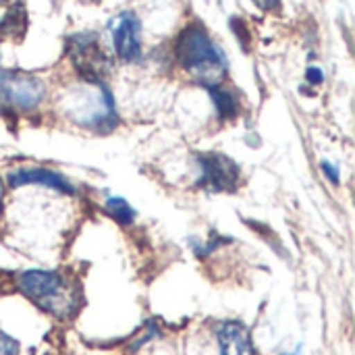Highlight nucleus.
<instances>
[{
    "label": "nucleus",
    "instance_id": "nucleus-4",
    "mask_svg": "<svg viewBox=\"0 0 355 355\" xmlns=\"http://www.w3.org/2000/svg\"><path fill=\"white\" fill-rule=\"evenodd\" d=\"M46 96L44 81L23 73L0 69V110L2 112H27L33 110Z\"/></svg>",
    "mask_w": 355,
    "mask_h": 355
},
{
    "label": "nucleus",
    "instance_id": "nucleus-12",
    "mask_svg": "<svg viewBox=\"0 0 355 355\" xmlns=\"http://www.w3.org/2000/svg\"><path fill=\"white\" fill-rule=\"evenodd\" d=\"M0 355H19V343L2 331H0Z\"/></svg>",
    "mask_w": 355,
    "mask_h": 355
},
{
    "label": "nucleus",
    "instance_id": "nucleus-16",
    "mask_svg": "<svg viewBox=\"0 0 355 355\" xmlns=\"http://www.w3.org/2000/svg\"><path fill=\"white\" fill-rule=\"evenodd\" d=\"M2 198H4V183L0 179V210H2Z\"/></svg>",
    "mask_w": 355,
    "mask_h": 355
},
{
    "label": "nucleus",
    "instance_id": "nucleus-11",
    "mask_svg": "<svg viewBox=\"0 0 355 355\" xmlns=\"http://www.w3.org/2000/svg\"><path fill=\"white\" fill-rule=\"evenodd\" d=\"M106 210L110 212V216L114 220H119L121 225H129L135 218V210L127 204V200L123 198H108L106 200Z\"/></svg>",
    "mask_w": 355,
    "mask_h": 355
},
{
    "label": "nucleus",
    "instance_id": "nucleus-10",
    "mask_svg": "<svg viewBox=\"0 0 355 355\" xmlns=\"http://www.w3.org/2000/svg\"><path fill=\"white\" fill-rule=\"evenodd\" d=\"M206 89L210 92V96L214 100V106H216L220 119L227 121V119H235L237 116V112H239V100H237V96L233 92L225 89L223 85H208Z\"/></svg>",
    "mask_w": 355,
    "mask_h": 355
},
{
    "label": "nucleus",
    "instance_id": "nucleus-2",
    "mask_svg": "<svg viewBox=\"0 0 355 355\" xmlns=\"http://www.w3.org/2000/svg\"><path fill=\"white\" fill-rule=\"evenodd\" d=\"M21 293L54 318H71L79 308V291L71 279L56 270H27L19 275Z\"/></svg>",
    "mask_w": 355,
    "mask_h": 355
},
{
    "label": "nucleus",
    "instance_id": "nucleus-3",
    "mask_svg": "<svg viewBox=\"0 0 355 355\" xmlns=\"http://www.w3.org/2000/svg\"><path fill=\"white\" fill-rule=\"evenodd\" d=\"M67 52L77 73L89 83L100 85L104 77L112 71L110 54L100 44V37L92 31L71 35L67 40Z\"/></svg>",
    "mask_w": 355,
    "mask_h": 355
},
{
    "label": "nucleus",
    "instance_id": "nucleus-8",
    "mask_svg": "<svg viewBox=\"0 0 355 355\" xmlns=\"http://www.w3.org/2000/svg\"><path fill=\"white\" fill-rule=\"evenodd\" d=\"M10 187H21V185H44L50 189H56L60 193H75V187L60 175L48 171V168H21L8 177Z\"/></svg>",
    "mask_w": 355,
    "mask_h": 355
},
{
    "label": "nucleus",
    "instance_id": "nucleus-6",
    "mask_svg": "<svg viewBox=\"0 0 355 355\" xmlns=\"http://www.w3.org/2000/svg\"><path fill=\"white\" fill-rule=\"evenodd\" d=\"M110 33L114 52L125 62H135L141 56V23L131 12L125 10L110 21Z\"/></svg>",
    "mask_w": 355,
    "mask_h": 355
},
{
    "label": "nucleus",
    "instance_id": "nucleus-14",
    "mask_svg": "<svg viewBox=\"0 0 355 355\" xmlns=\"http://www.w3.org/2000/svg\"><path fill=\"white\" fill-rule=\"evenodd\" d=\"M320 166H322V171L327 173V177H329L333 183H339V171H337L331 162H322Z\"/></svg>",
    "mask_w": 355,
    "mask_h": 355
},
{
    "label": "nucleus",
    "instance_id": "nucleus-9",
    "mask_svg": "<svg viewBox=\"0 0 355 355\" xmlns=\"http://www.w3.org/2000/svg\"><path fill=\"white\" fill-rule=\"evenodd\" d=\"M25 29L23 0H0V33L21 35Z\"/></svg>",
    "mask_w": 355,
    "mask_h": 355
},
{
    "label": "nucleus",
    "instance_id": "nucleus-13",
    "mask_svg": "<svg viewBox=\"0 0 355 355\" xmlns=\"http://www.w3.org/2000/svg\"><path fill=\"white\" fill-rule=\"evenodd\" d=\"M306 77H308V81L314 83V85H318V83L324 81V73H322L320 69H316V67H310L308 73H306Z\"/></svg>",
    "mask_w": 355,
    "mask_h": 355
},
{
    "label": "nucleus",
    "instance_id": "nucleus-5",
    "mask_svg": "<svg viewBox=\"0 0 355 355\" xmlns=\"http://www.w3.org/2000/svg\"><path fill=\"white\" fill-rule=\"evenodd\" d=\"M200 179L198 185L208 191H235L241 181L239 166L223 154H200Z\"/></svg>",
    "mask_w": 355,
    "mask_h": 355
},
{
    "label": "nucleus",
    "instance_id": "nucleus-7",
    "mask_svg": "<svg viewBox=\"0 0 355 355\" xmlns=\"http://www.w3.org/2000/svg\"><path fill=\"white\" fill-rule=\"evenodd\" d=\"M216 339L220 355H256L250 331L237 320L223 322L216 331Z\"/></svg>",
    "mask_w": 355,
    "mask_h": 355
},
{
    "label": "nucleus",
    "instance_id": "nucleus-1",
    "mask_svg": "<svg viewBox=\"0 0 355 355\" xmlns=\"http://www.w3.org/2000/svg\"><path fill=\"white\" fill-rule=\"evenodd\" d=\"M175 54L181 67L189 75H193L204 87L220 85L227 75L225 52L212 42V37L200 23H191L179 33Z\"/></svg>",
    "mask_w": 355,
    "mask_h": 355
},
{
    "label": "nucleus",
    "instance_id": "nucleus-15",
    "mask_svg": "<svg viewBox=\"0 0 355 355\" xmlns=\"http://www.w3.org/2000/svg\"><path fill=\"white\" fill-rule=\"evenodd\" d=\"M254 4L262 10H277L281 6V0H254Z\"/></svg>",
    "mask_w": 355,
    "mask_h": 355
}]
</instances>
